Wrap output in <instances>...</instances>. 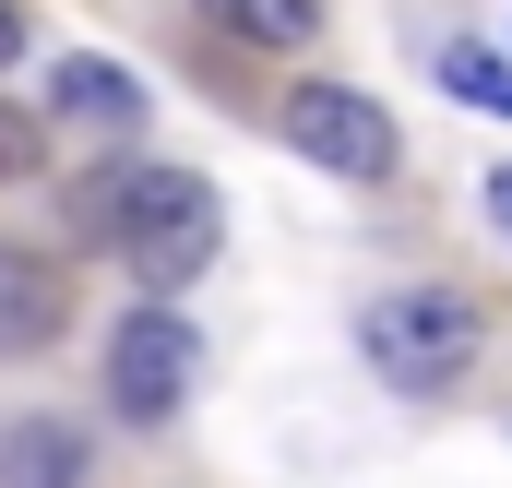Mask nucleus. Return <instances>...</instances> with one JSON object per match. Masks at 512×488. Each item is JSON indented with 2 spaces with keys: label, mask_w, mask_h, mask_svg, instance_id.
I'll return each mask as SVG.
<instances>
[{
  "label": "nucleus",
  "mask_w": 512,
  "mask_h": 488,
  "mask_svg": "<svg viewBox=\"0 0 512 488\" xmlns=\"http://www.w3.org/2000/svg\"><path fill=\"white\" fill-rule=\"evenodd\" d=\"M120 262L143 298H179L191 274H215V250H227V203H215V179L203 167H131L120 179Z\"/></svg>",
  "instance_id": "nucleus-1"
},
{
  "label": "nucleus",
  "mask_w": 512,
  "mask_h": 488,
  "mask_svg": "<svg viewBox=\"0 0 512 488\" xmlns=\"http://www.w3.org/2000/svg\"><path fill=\"white\" fill-rule=\"evenodd\" d=\"M60 274L36 262V250H0V358H36L48 334H60Z\"/></svg>",
  "instance_id": "nucleus-5"
},
{
  "label": "nucleus",
  "mask_w": 512,
  "mask_h": 488,
  "mask_svg": "<svg viewBox=\"0 0 512 488\" xmlns=\"http://www.w3.org/2000/svg\"><path fill=\"white\" fill-rule=\"evenodd\" d=\"M191 369H203V334L179 310H131L120 334H108V405L120 417H179Z\"/></svg>",
  "instance_id": "nucleus-4"
},
{
  "label": "nucleus",
  "mask_w": 512,
  "mask_h": 488,
  "mask_svg": "<svg viewBox=\"0 0 512 488\" xmlns=\"http://www.w3.org/2000/svg\"><path fill=\"white\" fill-rule=\"evenodd\" d=\"M239 36H262V48H310L322 36V0H215Z\"/></svg>",
  "instance_id": "nucleus-9"
},
{
  "label": "nucleus",
  "mask_w": 512,
  "mask_h": 488,
  "mask_svg": "<svg viewBox=\"0 0 512 488\" xmlns=\"http://www.w3.org/2000/svg\"><path fill=\"white\" fill-rule=\"evenodd\" d=\"M12 60H24V12L0 0V72H12Z\"/></svg>",
  "instance_id": "nucleus-11"
},
{
  "label": "nucleus",
  "mask_w": 512,
  "mask_h": 488,
  "mask_svg": "<svg viewBox=\"0 0 512 488\" xmlns=\"http://www.w3.org/2000/svg\"><path fill=\"white\" fill-rule=\"evenodd\" d=\"M0 179H48V120H24L0 96Z\"/></svg>",
  "instance_id": "nucleus-10"
},
{
  "label": "nucleus",
  "mask_w": 512,
  "mask_h": 488,
  "mask_svg": "<svg viewBox=\"0 0 512 488\" xmlns=\"http://www.w3.org/2000/svg\"><path fill=\"white\" fill-rule=\"evenodd\" d=\"M441 84H453L465 108H489V120H512V60H501V48L453 36V48H441Z\"/></svg>",
  "instance_id": "nucleus-8"
},
{
  "label": "nucleus",
  "mask_w": 512,
  "mask_h": 488,
  "mask_svg": "<svg viewBox=\"0 0 512 488\" xmlns=\"http://www.w3.org/2000/svg\"><path fill=\"white\" fill-rule=\"evenodd\" d=\"M358 346H370L382 381L441 393V381H465V369H477V310H465V298H441V286H405V298H370Z\"/></svg>",
  "instance_id": "nucleus-2"
},
{
  "label": "nucleus",
  "mask_w": 512,
  "mask_h": 488,
  "mask_svg": "<svg viewBox=\"0 0 512 488\" xmlns=\"http://www.w3.org/2000/svg\"><path fill=\"white\" fill-rule=\"evenodd\" d=\"M489 227H501V239H512V167H501V179H489Z\"/></svg>",
  "instance_id": "nucleus-12"
},
{
  "label": "nucleus",
  "mask_w": 512,
  "mask_h": 488,
  "mask_svg": "<svg viewBox=\"0 0 512 488\" xmlns=\"http://www.w3.org/2000/svg\"><path fill=\"white\" fill-rule=\"evenodd\" d=\"M84 477V429H12V488H72Z\"/></svg>",
  "instance_id": "nucleus-7"
},
{
  "label": "nucleus",
  "mask_w": 512,
  "mask_h": 488,
  "mask_svg": "<svg viewBox=\"0 0 512 488\" xmlns=\"http://www.w3.org/2000/svg\"><path fill=\"white\" fill-rule=\"evenodd\" d=\"M286 143L322 167V179H393V120L358 96V84H286Z\"/></svg>",
  "instance_id": "nucleus-3"
},
{
  "label": "nucleus",
  "mask_w": 512,
  "mask_h": 488,
  "mask_svg": "<svg viewBox=\"0 0 512 488\" xmlns=\"http://www.w3.org/2000/svg\"><path fill=\"white\" fill-rule=\"evenodd\" d=\"M48 108H72V120H96V131H131L143 120V84H131L120 60H60L48 72Z\"/></svg>",
  "instance_id": "nucleus-6"
}]
</instances>
